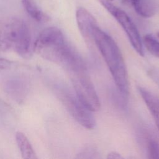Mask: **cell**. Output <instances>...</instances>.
<instances>
[{"label":"cell","instance_id":"20","mask_svg":"<svg viewBox=\"0 0 159 159\" xmlns=\"http://www.w3.org/2000/svg\"><path fill=\"white\" fill-rule=\"evenodd\" d=\"M107 1H112L113 0H107Z\"/></svg>","mask_w":159,"mask_h":159},{"label":"cell","instance_id":"16","mask_svg":"<svg viewBox=\"0 0 159 159\" xmlns=\"http://www.w3.org/2000/svg\"><path fill=\"white\" fill-rule=\"evenodd\" d=\"M87 154H88V155H90V158H94L95 157L93 156V155H96V154H97V152H96V151H95L93 148H86V149H84L83 152H81V153L80 154V155H81V156L78 157L83 158V157L84 155H86ZM85 157L86 156H84V158H85Z\"/></svg>","mask_w":159,"mask_h":159},{"label":"cell","instance_id":"13","mask_svg":"<svg viewBox=\"0 0 159 159\" xmlns=\"http://www.w3.org/2000/svg\"><path fill=\"white\" fill-rule=\"evenodd\" d=\"M147 50L153 56L159 58V41L150 34L145 35L142 42Z\"/></svg>","mask_w":159,"mask_h":159},{"label":"cell","instance_id":"1","mask_svg":"<svg viewBox=\"0 0 159 159\" xmlns=\"http://www.w3.org/2000/svg\"><path fill=\"white\" fill-rule=\"evenodd\" d=\"M34 50L43 58L64 68L81 58L56 27H47L39 34L34 43Z\"/></svg>","mask_w":159,"mask_h":159},{"label":"cell","instance_id":"9","mask_svg":"<svg viewBox=\"0 0 159 159\" xmlns=\"http://www.w3.org/2000/svg\"><path fill=\"white\" fill-rule=\"evenodd\" d=\"M138 89L148 110L152 114L159 130V98L150 91L142 87H139Z\"/></svg>","mask_w":159,"mask_h":159},{"label":"cell","instance_id":"3","mask_svg":"<svg viewBox=\"0 0 159 159\" xmlns=\"http://www.w3.org/2000/svg\"><path fill=\"white\" fill-rule=\"evenodd\" d=\"M31 37L25 22L17 17L0 19V50L12 51L24 58L31 56Z\"/></svg>","mask_w":159,"mask_h":159},{"label":"cell","instance_id":"14","mask_svg":"<svg viewBox=\"0 0 159 159\" xmlns=\"http://www.w3.org/2000/svg\"><path fill=\"white\" fill-rule=\"evenodd\" d=\"M150 158H159V143L154 139H150L147 145Z\"/></svg>","mask_w":159,"mask_h":159},{"label":"cell","instance_id":"15","mask_svg":"<svg viewBox=\"0 0 159 159\" xmlns=\"http://www.w3.org/2000/svg\"><path fill=\"white\" fill-rule=\"evenodd\" d=\"M16 64L14 62L0 57V70L11 69Z\"/></svg>","mask_w":159,"mask_h":159},{"label":"cell","instance_id":"12","mask_svg":"<svg viewBox=\"0 0 159 159\" xmlns=\"http://www.w3.org/2000/svg\"><path fill=\"white\" fill-rule=\"evenodd\" d=\"M133 7L139 15L145 18L153 16L157 9L153 0H138Z\"/></svg>","mask_w":159,"mask_h":159},{"label":"cell","instance_id":"4","mask_svg":"<svg viewBox=\"0 0 159 159\" xmlns=\"http://www.w3.org/2000/svg\"><path fill=\"white\" fill-rule=\"evenodd\" d=\"M66 71L75 93L85 107L91 112L99 110L101 107L99 98L88 73L84 62L74 66Z\"/></svg>","mask_w":159,"mask_h":159},{"label":"cell","instance_id":"7","mask_svg":"<svg viewBox=\"0 0 159 159\" xmlns=\"http://www.w3.org/2000/svg\"><path fill=\"white\" fill-rule=\"evenodd\" d=\"M76 19L79 30L86 43L92 45L94 42V30L98 26L93 16L85 8L79 7L76 12Z\"/></svg>","mask_w":159,"mask_h":159},{"label":"cell","instance_id":"5","mask_svg":"<svg viewBox=\"0 0 159 159\" xmlns=\"http://www.w3.org/2000/svg\"><path fill=\"white\" fill-rule=\"evenodd\" d=\"M53 90L63 105L70 115L81 125L91 130L95 127L96 120L91 111H89L82 104L75 91L64 84L57 83L53 84Z\"/></svg>","mask_w":159,"mask_h":159},{"label":"cell","instance_id":"10","mask_svg":"<svg viewBox=\"0 0 159 159\" xmlns=\"http://www.w3.org/2000/svg\"><path fill=\"white\" fill-rule=\"evenodd\" d=\"M22 5L27 14L39 22H46L50 20L49 16L39 7L35 0H22Z\"/></svg>","mask_w":159,"mask_h":159},{"label":"cell","instance_id":"17","mask_svg":"<svg viewBox=\"0 0 159 159\" xmlns=\"http://www.w3.org/2000/svg\"><path fill=\"white\" fill-rule=\"evenodd\" d=\"M107 158H122V157L117 152H112L108 154Z\"/></svg>","mask_w":159,"mask_h":159},{"label":"cell","instance_id":"11","mask_svg":"<svg viewBox=\"0 0 159 159\" xmlns=\"http://www.w3.org/2000/svg\"><path fill=\"white\" fill-rule=\"evenodd\" d=\"M16 140L23 158L34 159L37 158L30 141L24 133L17 132L16 134Z\"/></svg>","mask_w":159,"mask_h":159},{"label":"cell","instance_id":"18","mask_svg":"<svg viewBox=\"0 0 159 159\" xmlns=\"http://www.w3.org/2000/svg\"><path fill=\"white\" fill-rule=\"evenodd\" d=\"M138 0H123L122 1L125 3V4H129V5H131V6H134V4Z\"/></svg>","mask_w":159,"mask_h":159},{"label":"cell","instance_id":"2","mask_svg":"<svg viewBox=\"0 0 159 159\" xmlns=\"http://www.w3.org/2000/svg\"><path fill=\"white\" fill-rule=\"evenodd\" d=\"M94 42L101 53L114 81L120 93H129V82L122 54L114 40L97 26L94 30Z\"/></svg>","mask_w":159,"mask_h":159},{"label":"cell","instance_id":"19","mask_svg":"<svg viewBox=\"0 0 159 159\" xmlns=\"http://www.w3.org/2000/svg\"><path fill=\"white\" fill-rule=\"evenodd\" d=\"M157 36L158 37V38L159 39V32H158L157 33Z\"/></svg>","mask_w":159,"mask_h":159},{"label":"cell","instance_id":"8","mask_svg":"<svg viewBox=\"0 0 159 159\" xmlns=\"http://www.w3.org/2000/svg\"><path fill=\"white\" fill-rule=\"evenodd\" d=\"M6 93L16 102L21 103L29 91V83L25 79L16 78L7 81L4 86Z\"/></svg>","mask_w":159,"mask_h":159},{"label":"cell","instance_id":"6","mask_svg":"<svg viewBox=\"0 0 159 159\" xmlns=\"http://www.w3.org/2000/svg\"><path fill=\"white\" fill-rule=\"evenodd\" d=\"M104 8L117 20L125 31L130 44L140 55H144L143 43L140 34L135 24L125 11L119 9L107 0H99Z\"/></svg>","mask_w":159,"mask_h":159}]
</instances>
